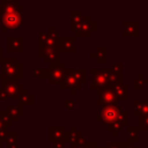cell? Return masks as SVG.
Masks as SVG:
<instances>
[{
  "instance_id": "6da1fadb",
  "label": "cell",
  "mask_w": 148,
  "mask_h": 148,
  "mask_svg": "<svg viewBox=\"0 0 148 148\" xmlns=\"http://www.w3.org/2000/svg\"><path fill=\"white\" fill-rule=\"evenodd\" d=\"M123 82V74H117L111 68H91V89L96 91L98 89L105 87H113L114 84Z\"/></svg>"
},
{
  "instance_id": "7a4b0ae2",
  "label": "cell",
  "mask_w": 148,
  "mask_h": 148,
  "mask_svg": "<svg viewBox=\"0 0 148 148\" xmlns=\"http://www.w3.org/2000/svg\"><path fill=\"white\" fill-rule=\"evenodd\" d=\"M1 79L17 81L23 77V65L18 61L16 57L14 58H2L1 61Z\"/></svg>"
},
{
  "instance_id": "3957f363",
  "label": "cell",
  "mask_w": 148,
  "mask_h": 148,
  "mask_svg": "<svg viewBox=\"0 0 148 148\" xmlns=\"http://www.w3.org/2000/svg\"><path fill=\"white\" fill-rule=\"evenodd\" d=\"M22 20H23V6L20 5L16 10L1 16L2 31H7V30L15 31V30H17L20 28V25L22 24Z\"/></svg>"
},
{
  "instance_id": "277c9868",
  "label": "cell",
  "mask_w": 148,
  "mask_h": 148,
  "mask_svg": "<svg viewBox=\"0 0 148 148\" xmlns=\"http://www.w3.org/2000/svg\"><path fill=\"white\" fill-rule=\"evenodd\" d=\"M124 108L121 105H106V106H102V109L99 111L96 112V120L102 123L104 126L111 124L114 119H117L119 117V114L123 112Z\"/></svg>"
},
{
  "instance_id": "5b68a950",
  "label": "cell",
  "mask_w": 148,
  "mask_h": 148,
  "mask_svg": "<svg viewBox=\"0 0 148 148\" xmlns=\"http://www.w3.org/2000/svg\"><path fill=\"white\" fill-rule=\"evenodd\" d=\"M23 89V86L21 83H18L17 81H12V80H2L1 79V86H0V90L3 92L6 99L10 98V99H15L17 101V97L21 92V90Z\"/></svg>"
},
{
  "instance_id": "8992f818",
  "label": "cell",
  "mask_w": 148,
  "mask_h": 148,
  "mask_svg": "<svg viewBox=\"0 0 148 148\" xmlns=\"http://www.w3.org/2000/svg\"><path fill=\"white\" fill-rule=\"evenodd\" d=\"M96 30H97V23L91 20V16L82 15L79 27L75 31V37H89Z\"/></svg>"
},
{
  "instance_id": "52a82bcc",
  "label": "cell",
  "mask_w": 148,
  "mask_h": 148,
  "mask_svg": "<svg viewBox=\"0 0 148 148\" xmlns=\"http://www.w3.org/2000/svg\"><path fill=\"white\" fill-rule=\"evenodd\" d=\"M96 104L99 106L116 105L118 104V98L112 89V87H105L97 90V101Z\"/></svg>"
},
{
  "instance_id": "ba28073f",
  "label": "cell",
  "mask_w": 148,
  "mask_h": 148,
  "mask_svg": "<svg viewBox=\"0 0 148 148\" xmlns=\"http://www.w3.org/2000/svg\"><path fill=\"white\" fill-rule=\"evenodd\" d=\"M106 131L108 132H111L112 133V136L113 138H117L118 133L125 128V127H128V111L127 110H123V112L119 114V117L117 119H114L111 124L106 125Z\"/></svg>"
},
{
  "instance_id": "9c48e42d",
  "label": "cell",
  "mask_w": 148,
  "mask_h": 148,
  "mask_svg": "<svg viewBox=\"0 0 148 148\" xmlns=\"http://www.w3.org/2000/svg\"><path fill=\"white\" fill-rule=\"evenodd\" d=\"M59 87H60V89H62V90L68 89L72 95H75L76 91L81 89V83L75 79V76L73 75L71 68H66L65 76H64L62 81L60 82Z\"/></svg>"
},
{
  "instance_id": "30bf717a",
  "label": "cell",
  "mask_w": 148,
  "mask_h": 148,
  "mask_svg": "<svg viewBox=\"0 0 148 148\" xmlns=\"http://www.w3.org/2000/svg\"><path fill=\"white\" fill-rule=\"evenodd\" d=\"M50 69V83L51 84H60V82L62 81L65 73H66V65L64 62H58L54 65H50L49 67Z\"/></svg>"
},
{
  "instance_id": "8fae6325",
  "label": "cell",
  "mask_w": 148,
  "mask_h": 148,
  "mask_svg": "<svg viewBox=\"0 0 148 148\" xmlns=\"http://www.w3.org/2000/svg\"><path fill=\"white\" fill-rule=\"evenodd\" d=\"M60 53H74L75 49V37L73 36H59L58 40Z\"/></svg>"
},
{
  "instance_id": "7c38bea8",
  "label": "cell",
  "mask_w": 148,
  "mask_h": 148,
  "mask_svg": "<svg viewBox=\"0 0 148 148\" xmlns=\"http://www.w3.org/2000/svg\"><path fill=\"white\" fill-rule=\"evenodd\" d=\"M23 51V37L17 36L7 37V52L8 53H21Z\"/></svg>"
},
{
  "instance_id": "4fadbf2b",
  "label": "cell",
  "mask_w": 148,
  "mask_h": 148,
  "mask_svg": "<svg viewBox=\"0 0 148 148\" xmlns=\"http://www.w3.org/2000/svg\"><path fill=\"white\" fill-rule=\"evenodd\" d=\"M65 126H50L49 128V141L54 143L60 140H65V133H66Z\"/></svg>"
},
{
  "instance_id": "5bb4252c",
  "label": "cell",
  "mask_w": 148,
  "mask_h": 148,
  "mask_svg": "<svg viewBox=\"0 0 148 148\" xmlns=\"http://www.w3.org/2000/svg\"><path fill=\"white\" fill-rule=\"evenodd\" d=\"M124 37H138L139 35V21H124L123 22Z\"/></svg>"
},
{
  "instance_id": "9a60e30c",
  "label": "cell",
  "mask_w": 148,
  "mask_h": 148,
  "mask_svg": "<svg viewBox=\"0 0 148 148\" xmlns=\"http://www.w3.org/2000/svg\"><path fill=\"white\" fill-rule=\"evenodd\" d=\"M133 114L135 117L148 116V99H145V101L134 99L133 101Z\"/></svg>"
},
{
  "instance_id": "2e32d148",
  "label": "cell",
  "mask_w": 148,
  "mask_h": 148,
  "mask_svg": "<svg viewBox=\"0 0 148 148\" xmlns=\"http://www.w3.org/2000/svg\"><path fill=\"white\" fill-rule=\"evenodd\" d=\"M23 105H34V95L25 88H23L17 97V106L23 108Z\"/></svg>"
},
{
  "instance_id": "e0dca14e",
  "label": "cell",
  "mask_w": 148,
  "mask_h": 148,
  "mask_svg": "<svg viewBox=\"0 0 148 148\" xmlns=\"http://www.w3.org/2000/svg\"><path fill=\"white\" fill-rule=\"evenodd\" d=\"M118 101H127L128 99V84L127 83H118L112 87Z\"/></svg>"
},
{
  "instance_id": "ac0fdd59",
  "label": "cell",
  "mask_w": 148,
  "mask_h": 148,
  "mask_svg": "<svg viewBox=\"0 0 148 148\" xmlns=\"http://www.w3.org/2000/svg\"><path fill=\"white\" fill-rule=\"evenodd\" d=\"M18 6H20V3H18L17 0H5V1H2L0 3V16L16 10Z\"/></svg>"
},
{
  "instance_id": "d6986e66",
  "label": "cell",
  "mask_w": 148,
  "mask_h": 148,
  "mask_svg": "<svg viewBox=\"0 0 148 148\" xmlns=\"http://www.w3.org/2000/svg\"><path fill=\"white\" fill-rule=\"evenodd\" d=\"M108 47L105 46H99L96 49V51L91 52V58L95 59L98 64H106L108 62Z\"/></svg>"
},
{
  "instance_id": "ffe728a7",
  "label": "cell",
  "mask_w": 148,
  "mask_h": 148,
  "mask_svg": "<svg viewBox=\"0 0 148 148\" xmlns=\"http://www.w3.org/2000/svg\"><path fill=\"white\" fill-rule=\"evenodd\" d=\"M81 132L75 127V126H71L68 131H66L65 133V142H69L71 143H74L76 142L80 138H81Z\"/></svg>"
},
{
  "instance_id": "44dd1931",
  "label": "cell",
  "mask_w": 148,
  "mask_h": 148,
  "mask_svg": "<svg viewBox=\"0 0 148 148\" xmlns=\"http://www.w3.org/2000/svg\"><path fill=\"white\" fill-rule=\"evenodd\" d=\"M81 12L80 10H71L69 13V29L71 31L75 32L77 27H79V23L81 21Z\"/></svg>"
},
{
  "instance_id": "7402d4cb",
  "label": "cell",
  "mask_w": 148,
  "mask_h": 148,
  "mask_svg": "<svg viewBox=\"0 0 148 148\" xmlns=\"http://www.w3.org/2000/svg\"><path fill=\"white\" fill-rule=\"evenodd\" d=\"M6 111L8 112L9 117L12 118V120H13V121H16L20 117H22V116H23V108L17 106V105L15 106V105H13V104H8V105H7Z\"/></svg>"
},
{
  "instance_id": "603a6c76",
  "label": "cell",
  "mask_w": 148,
  "mask_h": 148,
  "mask_svg": "<svg viewBox=\"0 0 148 148\" xmlns=\"http://www.w3.org/2000/svg\"><path fill=\"white\" fill-rule=\"evenodd\" d=\"M6 143H7V148H17V146H18V133H17V131H8Z\"/></svg>"
},
{
  "instance_id": "cb8c5ba5",
  "label": "cell",
  "mask_w": 148,
  "mask_h": 148,
  "mask_svg": "<svg viewBox=\"0 0 148 148\" xmlns=\"http://www.w3.org/2000/svg\"><path fill=\"white\" fill-rule=\"evenodd\" d=\"M71 71H72L73 75L75 76V79L81 83V86L87 83V69L86 68H79V69L71 68Z\"/></svg>"
},
{
  "instance_id": "d4e9b609",
  "label": "cell",
  "mask_w": 148,
  "mask_h": 148,
  "mask_svg": "<svg viewBox=\"0 0 148 148\" xmlns=\"http://www.w3.org/2000/svg\"><path fill=\"white\" fill-rule=\"evenodd\" d=\"M127 133H128V135H127V138H128L127 142L128 143L134 145L135 142L139 141V128L136 126H128Z\"/></svg>"
},
{
  "instance_id": "484cf974",
  "label": "cell",
  "mask_w": 148,
  "mask_h": 148,
  "mask_svg": "<svg viewBox=\"0 0 148 148\" xmlns=\"http://www.w3.org/2000/svg\"><path fill=\"white\" fill-rule=\"evenodd\" d=\"M146 83H148L147 77H145V75L142 73H139L138 77L133 80V88L135 90H142L146 86Z\"/></svg>"
},
{
  "instance_id": "4316f807",
  "label": "cell",
  "mask_w": 148,
  "mask_h": 148,
  "mask_svg": "<svg viewBox=\"0 0 148 148\" xmlns=\"http://www.w3.org/2000/svg\"><path fill=\"white\" fill-rule=\"evenodd\" d=\"M32 75L37 79H45V80H49L50 79V69L49 68H39V67H36L32 72Z\"/></svg>"
},
{
  "instance_id": "83f0119b",
  "label": "cell",
  "mask_w": 148,
  "mask_h": 148,
  "mask_svg": "<svg viewBox=\"0 0 148 148\" xmlns=\"http://www.w3.org/2000/svg\"><path fill=\"white\" fill-rule=\"evenodd\" d=\"M59 56H60V52L59 51H52L51 53H49L45 58H44V61L49 65H54V64H58L59 62Z\"/></svg>"
},
{
  "instance_id": "f1b7e54d",
  "label": "cell",
  "mask_w": 148,
  "mask_h": 148,
  "mask_svg": "<svg viewBox=\"0 0 148 148\" xmlns=\"http://www.w3.org/2000/svg\"><path fill=\"white\" fill-rule=\"evenodd\" d=\"M0 119L7 127H12L14 124V121L12 120V118L9 117V114L6 110H0Z\"/></svg>"
},
{
  "instance_id": "f546056e",
  "label": "cell",
  "mask_w": 148,
  "mask_h": 148,
  "mask_svg": "<svg viewBox=\"0 0 148 148\" xmlns=\"http://www.w3.org/2000/svg\"><path fill=\"white\" fill-rule=\"evenodd\" d=\"M139 131H142V132H148V116H141L139 117V120H138V126Z\"/></svg>"
},
{
  "instance_id": "4dcf8cb0",
  "label": "cell",
  "mask_w": 148,
  "mask_h": 148,
  "mask_svg": "<svg viewBox=\"0 0 148 148\" xmlns=\"http://www.w3.org/2000/svg\"><path fill=\"white\" fill-rule=\"evenodd\" d=\"M127 142L123 141H110L106 143V147H98V148H125Z\"/></svg>"
},
{
  "instance_id": "1f68e13d",
  "label": "cell",
  "mask_w": 148,
  "mask_h": 148,
  "mask_svg": "<svg viewBox=\"0 0 148 148\" xmlns=\"http://www.w3.org/2000/svg\"><path fill=\"white\" fill-rule=\"evenodd\" d=\"M123 67H124L123 64H120V62H113L111 69L114 73H117V74H123Z\"/></svg>"
},
{
  "instance_id": "d6a6232c",
  "label": "cell",
  "mask_w": 148,
  "mask_h": 148,
  "mask_svg": "<svg viewBox=\"0 0 148 148\" xmlns=\"http://www.w3.org/2000/svg\"><path fill=\"white\" fill-rule=\"evenodd\" d=\"M75 106H76V102H75L74 99H66V101H65V108H66L67 110L73 111V110L75 109Z\"/></svg>"
},
{
  "instance_id": "836d02e7",
  "label": "cell",
  "mask_w": 148,
  "mask_h": 148,
  "mask_svg": "<svg viewBox=\"0 0 148 148\" xmlns=\"http://www.w3.org/2000/svg\"><path fill=\"white\" fill-rule=\"evenodd\" d=\"M7 135H8V130H7V128L0 130V143H1V145H2L3 142H6Z\"/></svg>"
},
{
  "instance_id": "e575fe53",
  "label": "cell",
  "mask_w": 148,
  "mask_h": 148,
  "mask_svg": "<svg viewBox=\"0 0 148 148\" xmlns=\"http://www.w3.org/2000/svg\"><path fill=\"white\" fill-rule=\"evenodd\" d=\"M83 148H98V146L95 141H87V143L84 145Z\"/></svg>"
},
{
  "instance_id": "d590c367",
  "label": "cell",
  "mask_w": 148,
  "mask_h": 148,
  "mask_svg": "<svg viewBox=\"0 0 148 148\" xmlns=\"http://www.w3.org/2000/svg\"><path fill=\"white\" fill-rule=\"evenodd\" d=\"M65 140H60V141H58V142H54L53 143V146H54V148H65Z\"/></svg>"
},
{
  "instance_id": "8d00e7d4",
  "label": "cell",
  "mask_w": 148,
  "mask_h": 148,
  "mask_svg": "<svg viewBox=\"0 0 148 148\" xmlns=\"http://www.w3.org/2000/svg\"><path fill=\"white\" fill-rule=\"evenodd\" d=\"M126 142H127V141H126ZM125 148H138V147H135L134 145H131V143H128V142H127V143H126V147H125Z\"/></svg>"
},
{
  "instance_id": "74e56055",
  "label": "cell",
  "mask_w": 148,
  "mask_h": 148,
  "mask_svg": "<svg viewBox=\"0 0 148 148\" xmlns=\"http://www.w3.org/2000/svg\"><path fill=\"white\" fill-rule=\"evenodd\" d=\"M2 128H7V126L1 121V119H0V130H2Z\"/></svg>"
},
{
  "instance_id": "f35d334b",
  "label": "cell",
  "mask_w": 148,
  "mask_h": 148,
  "mask_svg": "<svg viewBox=\"0 0 148 148\" xmlns=\"http://www.w3.org/2000/svg\"><path fill=\"white\" fill-rule=\"evenodd\" d=\"M71 148H82V147H80V146H77L75 143H71Z\"/></svg>"
},
{
  "instance_id": "ab89813d",
  "label": "cell",
  "mask_w": 148,
  "mask_h": 148,
  "mask_svg": "<svg viewBox=\"0 0 148 148\" xmlns=\"http://www.w3.org/2000/svg\"><path fill=\"white\" fill-rule=\"evenodd\" d=\"M1 59H2V49L0 47V61H1Z\"/></svg>"
},
{
  "instance_id": "60d3db41",
  "label": "cell",
  "mask_w": 148,
  "mask_h": 148,
  "mask_svg": "<svg viewBox=\"0 0 148 148\" xmlns=\"http://www.w3.org/2000/svg\"><path fill=\"white\" fill-rule=\"evenodd\" d=\"M0 86H1V75H0Z\"/></svg>"
},
{
  "instance_id": "b9f144b4",
  "label": "cell",
  "mask_w": 148,
  "mask_h": 148,
  "mask_svg": "<svg viewBox=\"0 0 148 148\" xmlns=\"http://www.w3.org/2000/svg\"><path fill=\"white\" fill-rule=\"evenodd\" d=\"M1 146H2V145H1V143H0V148H1Z\"/></svg>"
},
{
  "instance_id": "7bdbcfd3",
  "label": "cell",
  "mask_w": 148,
  "mask_h": 148,
  "mask_svg": "<svg viewBox=\"0 0 148 148\" xmlns=\"http://www.w3.org/2000/svg\"><path fill=\"white\" fill-rule=\"evenodd\" d=\"M147 80H148V79H147Z\"/></svg>"
}]
</instances>
